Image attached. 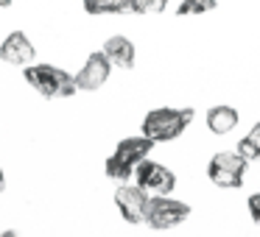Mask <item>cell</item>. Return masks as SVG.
<instances>
[{
	"label": "cell",
	"instance_id": "cell-1",
	"mask_svg": "<svg viewBox=\"0 0 260 237\" xmlns=\"http://www.w3.org/2000/svg\"><path fill=\"white\" fill-rule=\"evenodd\" d=\"M196 112L190 106L185 109H176V106H159L151 109V112L143 117V134L157 145V142H174L176 137L185 134V129L193 123Z\"/></svg>",
	"mask_w": 260,
	"mask_h": 237
},
{
	"label": "cell",
	"instance_id": "cell-2",
	"mask_svg": "<svg viewBox=\"0 0 260 237\" xmlns=\"http://www.w3.org/2000/svg\"><path fill=\"white\" fill-rule=\"evenodd\" d=\"M23 78L31 90H37L42 98L48 101H59V98H70L79 92L76 78L68 70L56 67V64H25L23 67Z\"/></svg>",
	"mask_w": 260,
	"mask_h": 237
},
{
	"label": "cell",
	"instance_id": "cell-3",
	"mask_svg": "<svg viewBox=\"0 0 260 237\" xmlns=\"http://www.w3.org/2000/svg\"><path fill=\"white\" fill-rule=\"evenodd\" d=\"M151 148H154V142L148 140L146 134L120 140L118 145H115V151L109 153V159L104 162V173H107V179L129 181L132 176H135V168L148 156V153H151Z\"/></svg>",
	"mask_w": 260,
	"mask_h": 237
},
{
	"label": "cell",
	"instance_id": "cell-4",
	"mask_svg": "<svg viewBox=\"0 0 260 237\" xmlns=\"http://www.w3.org/2000/svg\"><path fill=\"white\" fill-rule=\"evenodd\" d=\"M246 159L238 151H218L215 156H210L207 162V179L215 187H224V190H235L243 184V176H246Z\"/></svg>",
	"mask_w": 260,
	"mask_h": 237
},
{
	"label": "cell",
	"instance_id": "cell-5",
	"mask_svg": "<svg viewBox=\"0 0 260 237\" xmlns=\"http://www.w3.org/2000/svg\"><path fill=\"white\" fill-rule=\"evenodd\" d=\"M190 218V207L179 198L171 195H148V207H146V223L151 229H174V226L185 223Z\"/></svg>",
	"mask_w": 260,
	"mask_h": 237
},
{
	"label": "cell",
	"instance_id": "cell-6",
	"mask_svg": "<svg viewBox=\"0 0 260 237\" xmlns=\"http://www.w3.org/2000/svg\"><path fill=\"white\" fill-rule=\"evenodd\" d=\"M135 184L143 187L148 195H168L176 187V176L171 168H165V165H159V162H151V159L146 156L135 168Z\"/></svg>",
	"mask_w": 260,
	"mask_h": 237
},
{
	"label": "cell",
	"instance_id": "cell-7",
	"mask_svg": "<svg viewBox=\"0 0 260 237\" xmlns=\"http://www.w3.org/2000/svg\"><path fill=\"white\" fill-rule=\"evenodd\" d=\"M115 207L123 215L126 223H146V207H148V192L137 184L120 181L115 190Z\"/></svg>",
	"mask_w": 260,
	"mask_h": 237
},
{
	"label": "cell",
	"instance_id": "cell-8",
	"mask_svg": "<svg viewBox=\"0 0 260 237\" xmlns=\"http://www.w3.org/2000/svg\"><path fill=\"white\" fill-rule=\"evenodd\" d=\"M109 73H112V62L107 59V53L92 51L73 78H76V87H79L81 92H95L109 81Z\"/></svg>",
	"mask_w": 260,
	"mask_h": 237
},
{
	"label": "cell",
	"instance_id": "cell-9",
	"mask_svg": "<svg viewBox=\"0 0 260 237\" xmlns=\"http://www.w3.org/2000/svg\"><path fill=\"white\" fill-rule=\"evenodd\" d=\"M0 59L6 64H14V67H25V64H31L37 59V48L25 31H12L6 40L0 42Z\"/></svg>",
	"mask_w": 260,
	"mask_h": 237
},
{
	"label": "cell",
	"instance_id": "cell-10",
	"mask_svg": "<svg viewBox=\"0 0 260 237\" xmlns=\"http://www.w3.org/2000/svg\"><path fill=\"white\" fill-rule=\"evenodd\" d=\"M101 51L107 53V59L112 62V67H120V70H132V67H135V62H137L135 42L126 40V36H120V34L109 36V40L104 42Z\"/></svg>",
	"mask_w": 260,
	"mask_h": 237
},
{
	"label": "cell",
	"instance_id": "cell-11",
	"mask_svg": "<svg viewBox=\"0 0 260 237\" xmlns=\"http://www.w3.org/2000/svg\"><path fill=\"white\" fill-rule=\"evenodd\" d=\"M238 120H241V114H238V109L230 106V103H218V106L207 109V129L218 137L230 134L238 126Z\"/></svg>",
	"mask_w": 260,
	"mask_h": 237
},
{
	"label": "cell",
	"instance_id": "cell-12",
	"mask_svg": "<svg viewBox=\"0 0 260 237\" xmlns=\"http://www.w3.org/2000/svg\"><path fill=\"white\" fill-rule=\"evenodd\" d=\"M84 12L92 14V17L132 14V0H84Z\"/></svg>",
	"mask_w": 260,
	"mask_h": 237
},
{
	"label": "cell",
	"instance_id": "cell-13",
	"mask_svg": "<svg viewBox=\"0 0 260 237\" xmlns=\"http://www.w3.org/2000/svg\"><path fill=\"white\" fill-rule=\"evenodd\" d=\"M235 151L241 153L246 162H254V159H260V123H254L252 131H249L246 137H241V140H238Z\"/></svg>",
	"mask_w": 260,
	"mask_h": 237
},
{
	"label": "cell",
	"instance_id": "cell-14",
	"mask_svg": "<svg viewBox=\"0 0 260 237\" xmlns=\"http://www.w3.org/2000/svg\"><path fill=\"white\" fill-rule=\"evenodd\" d=\"M215 9V0H182L176 14L179 17H196V14H207Z\"/></svg>",
	"mask_w": 260,
	"mask_h": 237
},
{
	"label": "cell",
	"instance_id": "cell-15",
	"mask_svg": "<svg viewBox=\"0 0 260 237\" xmlns=\"http://www.w3.org/2000/svg\"><path fill=\"white\" fill-rule=\"evenodd\" d=\"M168 0H132V14H159Z\"/></svg>",
	"mask_w": 260,
	"mask_h": 237
},
{
	"label": "cell",
	"instance_id": "cell-16",
	"mask_svg": "<svg viewBox=\"0 0 260 237\" xmlns=\"http://www.w3.org/2000/svg\"><path fill=\"white\" fill-rule=\"evenodd\" d=\"M246 209H249V218H252L254 223L260 226V192H252V195H249Z\"/></svg>",
	"mask_w": 260,
	"mask_h": 237
},
{
	"label": "cell",
	"instance_id": "cell-17",
	"mask_svg": "<svg viewBox=\"0 0 260 237\" xmlns=\"http://www.w3.org/2000/svg\"><path fill=\"white\" fill-rule=\"evenodd\" d=\"M6 190V173H3V168H0V192Z\"/></svg>",
	"mask_w": 260,
	"mask_h": 237
},
{
	"label": "cell",
	"instance_id": "cell-18",
	"mask_svg": "<svg viewBox=\"0 0 260 237\" xmlns=\"http://www.w3.org/2000/svg\"><path fill=\"white\" fill-rule=\"evenodd\" d=\"M12 3H14V0H0V9H9Z\"/></svg>",
	"mask_w": 260,
	"mask_h": 237
}]
</instances>
